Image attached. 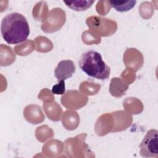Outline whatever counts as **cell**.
I'll list each match as a JSON object with an SVG mask.
<instances>
[{"instance_id":"cell-5","label":"cell","mask_w":158,"mask_h":158,"mask_svg":"<svg viewBox=\"0 0 158 158\" xmlns=\"http://www.w3.org/2000/svg\"><path fill=\"white\" fill-rule=\"evenodd\" d=\"M65 5L70 9L75 11H84L89 8L94 1H64Z\"/></svg>"},{"instance_id":"cell-4","label":"cell","mask_w":158,"mask_h":158,"mask_svg":"<svg viewBox=\"0 0 158 158\" xmlns=\"http://www.w3.org/2000/svg\"><path fill=\"white\" fill-rule=\"evenodd\" d=\"M75 65L71 60L60 61L54 70V76L58 81L65 80L73 75L75 72Z\"/></svg>"},{"instance_id":"cell-7","label":"cell","mask_w":158,"mask_h":158,"mask_svg":"<svg viewBox=\"0 0 158 158\" xmlns=\"http://www.w3.org/2000/svg\"><path fill=\"white\" fill-rule=\"evenodd\" d=\"M51 92L54 94H63L65 92V84L64 80L59 81L57 84L54 85L52 89Z\"/></svg>"},{"instance_id":"cell-3","label":"cell","mask_w":158,"mask_h":158,"mask_svg":"<svg viewBox=\"0 0 158 158\" xmlns=\"http://www.w3.org/2000/svg\"><path fill=\"white\" fill-rule=\"evenodd\" d=\"M140 155L144 157H157L158 156V132L149 130L139 144Z\"/></svg>"},{"instance_id":"cell-6","label":"cell","mask_w":158,"mask_h":158,"mask_svg":"<svg viewBox=\"0 0 158 158\" xmlns=\"http://www.w3.org/2000/svg\"><path fill=\"white\" fill-rule=\"evenodd\" d=\"M110 6L117 12H127L136 5V1H110Z\"/></svg>"},{"instance_id":"cell-1","label":"cell","mask_w":158,"mask_h":158,"mask_svg":"<svg viewBox=\"0 0 158 158\" xmlns=\"http://www.w3.org/2000/svg\"><path fill=\"white\" fill-rule=\"evenodd\" d=\"M1 32L7 43L17 44L25 41L30 31L27 19L20 13L12 12L2 19Z\"/></svg>"},{"instance_id":"cell-2","label":"cell","mask_w":158,"mask_h":158,"mask_svg":"<svg viewBox=\"0 0 158 158\" xmlns=\"http://www.w3.org/2000/svg\"><path fill=\"white\" fill-rule=\"evenodd\" d=\"M81 70L89 77L104 80L109 78L110 67L103 60L101 54L93 50L83 53L79 60Z\"/></svg>"}]
</instances>
